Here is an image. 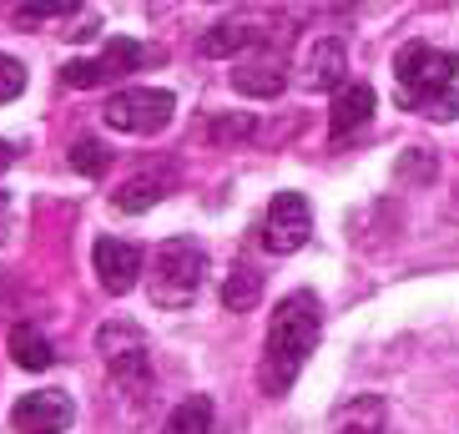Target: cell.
I'll list each match as a JSON object with an SVG mask.
<instances>
[{
  "label": "cell",
  "mask_w": 459,
  "mask_h": 434,
  "mask_svg": "<svg viewBox=\"0 0 459 434\" xmlns=\"http://www.w3.org/2000/svg\"><path fill=\"white\" fill-rule=\"evenodd\" d=\"M203 273H207V253L192 238H167L152 258V278H147V293L157 308H187L203 288Z\"/></svg>",
  "instance_id": "3"
},
{
  "label": "cell",
  "mask_w": 459,
  "mask_h": 434,
  "mask_svg": "<svg viewBox=\"0 0 459 434\" xmlns=\"http://www.w3.org/2000/svg\"><path fill=\"white\" fill-rule=\"evenodd\" d=\"M107 162H111V152L101 147L96 136H82V142L71 147V167H76L82 177H101V172H107Z\"/></svg>",
  "instance_id": "18"
},
{
  "label": "cell",
  "mask_w": 459,
  "mask_h": 434,
  "mask_svg": "<svg viewBox=\"0 0 459 434\" xmlns=\"http://www.w3.org/2000/svg\"><path fill=\"white\" fill-rule=\"evenodd\" d=\"M91 268H96V283L122 299V293H132L142 283V247L126 243V238H96Z\"/></svg>",
  "instance_id": "8"
},
{
  "label": "cell",
  "mask_w": 459,
  "mask_h": 434,
  "mask_svg": "<svg viewBox=\"0 0 459 434\" xmlns=\"http://www.w3.org/2000/svg\"><path fill=\"white\" fill-rule=\"evenodd\" d=\"M107 126L126 136H157L177 111V96L162 91V86H126V91L107 96Z\"/></svg>",
  "instance_id": "4"
},
{
  "label": "cell",
  "mask_w": 459,
  "mask_h": 434,
  "mask_svg": "<svg viewBox=\"0 0 459 434\" xmlns=\"http://www.w3.org/2000/svg\"><path fill=\"white\" fill-rule=\"evenodd\" d=\"M343 71H349V46H343V36H324L308 51V86L333 91V86H343Z\"/></svg>",
  "instance_id": "10"
},
{
  "label": "cell",
  "mask_w": 459,
  "mask_h": 434,
  "mask_svg": "<svg viewBox=\"0 0 459 434\" xmlns=\"http://www.w3.org/2000/svg\"><path fill=\"white\" fill-rule=\"evenodd\" d=\"M257 299H263V273H253V268H232L228 278H222V308L247 313Z\"/></svg>",
  "instance_id": "16"
},
{
  "label": "cell",
  "mask_w": 459,
  "mask_h": 434,
  "mask_svg": "<svg viewBox=\"0 0 459 434\" xmlns=\"http://www.w3.org/2000/svg\"><path fill=\"white\" fill-rule=\"evenodd\" d=\"M11 167H15V147L11 142H0V172H11Z\"/></svg>",
  "instance_id": "25"
},
{
  "label": "cell",
  "mask_w": 459,
  "mask_h": 434,
  "mask_svg": "<svg viewBox=\"0 0 459 434\" xmlns=\"http://www.w3.org/2000/svg\"><path fill=\"white\" fill-rule=\"evenodd\" d=\"M308 232H313L308 197L303 192H278L268 203V217H263V247L288 258V253H298V247L308 243Z\"/></svg>",
  "instance_id": "6"
},
{
  "label": "cell",
  "mask_w": 459,
  "mask_h": 434,
  "mask_svg": "<svg viewBox=\"0 0 459 434\" xmlns=\"http://www.w3.org/2000/svg\"><path fill=\"white\" fill-rule=\"evenodd\" d=\"M232 86L243 96H283L288 71H283L278 56H268V61H243V66L232 71Z\"/></svg>",
  "instance_id": "11"
},
{
  "label": "cell",
  "mask_w": 459,
  "mask_h": 434,
  "mask_svg": "<svg viewBox=\"0 0 459 434\" xmlns=\"http://www.w3.org/2000/svg\"><path fill=\"white\" fill-rule=\"evenodd\" d=\"M399 177H424V182H429V177H434V157H429V152L404 157V162H399Z\"/></svg>",
  "instance_id": "23"
},
{
  "label": "cell",
  "mask_w": 459,
  "mask_h": 434,
  "mask_svg": "<svg viewBox=\"0 0 459 434\" xmlns=\"http://www.w3.org/2000/svg\"><path fill=\"white\" fill-rule=\"evenodd\" d=\"M96 353L107 359L111 379L136 389V384H147V339H142V328L117 318V324H101L96 328Z\"/></svg>",
  "instance_id": "5"
},
{
  "label": "cell",
  "mask_w": 459,
  "mask_h": 434,
  "mask_svg": "<svg viewBox=\"0 0 459 434\" xmlns=\"http://www.w3.org/2000/svg\"><path fill=\"white\" fill-rule=\"evenodd\" d=\"M21 91H26V66H21L15 56H0V107L15 101Z\"/></svg>",
  "instance_id": "20"
},
{
  "label": "cell",
  "mask_w": 459,
  "mask_h": 434,
  "mask_svg": "<svg viewBox=\"0 0 459 434\" xmlns=\"http://www.w3.org/2000/svg\"><path fill=\"white\" fill-rule=\"evenodd\" d=\"M76 420V404H71L61 389H30L15 399L11 409V430L15 434H66Z\"/></svg>",
  "instance_id": "7"
},
{
  "label": "cell",
  "mask_w": 459,
  "mask_h": 434,
  "mask_svg": "<svg viewBox=\"0 0 459 434\" xmlns=\"http://www.w3.org/2000/svg\"><path fill=\"white\" fill-rule=\"evenodd\" d=\"M61 82L76 86V91H91V86H101V71H96V61H66L61 66Z\"/></svg>",
  "instance_id": "21"
},
{
  "label": "cell",
  "mask_w": 459,
  "mask_h": 434,
  "mask_svg": "<svg viewBox=\"0 0 459 434\" xmlns=\"http://www.w3.org/2000/svg\"><path fill=\"white\" fill-rule=\"evenodd\" d=\"M5 228H11V197L0 192V243H5Z\"/></svg>",
  "instance_id": "24"
},
{
  "label": "cell",
  "mask_w": 459,
  "mask_h": 434,
  "mask_svg": "<svg viewBox=\"0 0 459 434\" xmlns=\"http://www.w3.org/2000/svg\"><path fill=\"white\" fill-rule=\"evenodd\" d=\"M459 56L434 51L429 41H409L394 56V82H399V107H414L434 122H455L459 91H455Z\"/></svg>",
  "instance_id": "2"
},
{
  "label": "cell",
  "mask_w": 459,
  "mask_h": 434,
  "mask_svg": "<svg viewBox=\"0 0 459 434\" xmlns=\"http://www.w3.org/2000/svg\"><path fill=\"white\" fill-rule=\"evenodd\" d=\"M167 187H172L167 177H126L122 187L111 192V207L117 213H147V207H157L167 197Z\"/></svg>",
  "instance_id": "14"
},
{
  "label": "cell",
  "mask_w": 459,
  "mask_h": 434,
  "mask_svg": "<svg viewBox=\"0 0 459 434\" xmlns=\"http://www.w3.org/2000/svg\"><path fill=\"white\" fill-rule=\"evenodd\" d=\"M207 136H212V142H238V136H253V117H217V122L207 126Z\"/></svg>",
  "instance_id": "22"
},
{
  "label": "cell",
  "mask_w": 459,
  "mask_h": 434,
  "mask_svg": "<svg viewBox=\"0 0 459 434\" xmlns=\"http://www.w3.org/2000/svg\"><path fill=\"white\" fill-rule=\"evenodd\" d=\"M82 0H21V11H15V21H51V15H66V11H76Z\"/></svg>",
  "instance_id": "19"
},
{
  "label": "cell",
  "mask_w": 459,
  "mask_h": 434,
  "mask_svg": "<svg viewBox=\"0 0 459 434\" xmlns=\"http://www.w3.org/2000/svg\"><path fill=\"white\" fill-rule=\"evenodd\" d=\"M374 107H378V96H374V86H338V96H333V111H328V136L333 142H343V136H353L359 126L374 117Z\"/></svg>",
  "instance_id": "9"
},
{
  "label": "cell",
  "mask_w": 459,
  "mask_h": 434,
  "mask_svg": "<svg viewBox=\"0 0 459 434\" xmlns=\"http://www.w3.org/2000/svg\"><path fill=\"white\" fill-rule=\"evenodd\" d=\"M324 339V303L318 293H288L268 318V343H263V364H257V384L268 399H283L293 379L303 374L308 353Z\"/></svg>",
  "instance_id": "1"
},
{
  "label": "cell",
  "mask_w": 459,
  "mask_h": 434,
  "mask_svg": "<svg viewBox=\"0 0 459 434\" xmlns=\"http://www.w3.org/2000/svg\"><path fill=\"white\" fill-rule=\"evenodd\" d=\"M147 46H136L132 36H111L107 46H101V56H96V71H101V86L107 82H122V76H132V71H142V61H147Z\"/></svg>",
  "instance_id": "12"
},
{
  "label": "cell",
  "mask_w": 459,
  "mask_h": 434,
  "mask_svg": "<svg viewBox=\"0 0 459 434\" xmlns=\"http://www.w3.org/2000/svg\"><path fill=\"white\" fill-rule=\"evenodd\" d=\"M247 41V30L238 26V21H222V26H212L203 36V56H238Z\"/></svg>",
  "instance_id": "17"
},
{
  "label": "cell",
  "mask_w": 459,
  "mask_h": 434,
  "mask_svg": "<svg viewBox=\"0 0 459 434\" xmlns=\"http://www.w3.org/2000/svg\"><path fill=\"white\" fill-rule=\"evenodd\" d=\"M162 434H212V399H207V394H187V399L167 414Z\"/></svg>",
  "instance_id": "15"
},
{
  "label": "cell",
  "mask_w": 459,
  "mask_h": 434,
  "mask_svg": "<svg viewBox=\"0 0 459 434\" xmlns=\"http://www.w3.org/2000/svg\"><path fill=\"white\" fill-rule=\"evenodd\" d=\"M11 359H15L21 369H30V374H41V369L56 364V349H51V339H46L41 328L15 324V328H11Z\"/></svg>",
  "instance_id": "13"
}]
</instances>
